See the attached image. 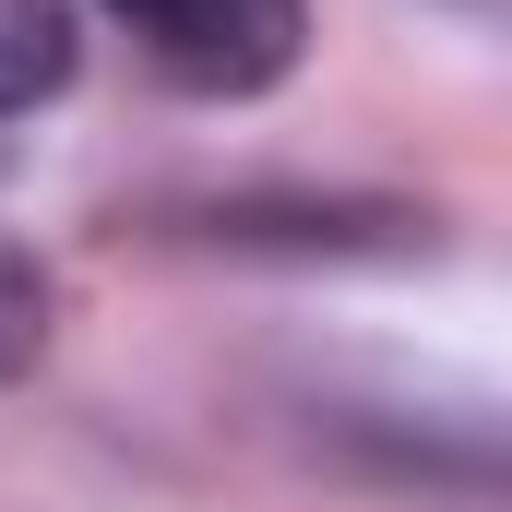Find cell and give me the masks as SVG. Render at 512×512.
<instances>
[{
  "mask_svg": "<svg viewBox=\"0 0 512 512\" xmlns=\"http://www.w3.org/2000/svg\"><path fill=\"white\" fill-rule=\"evenodd\" d=\"M298 36H310V0H167L143 24L155 72L191 84V96H262V84H286Z\"/></svg>",
  "mask_w": 512,
  "mask_h": 512,
  "instance_id": "obj_1",
  "label": "cell"
},
{
  "mask_svg": "<svg viewBox=\"0 0 512 512\" xmlns=\"http://www.w3.org/2000/svg\"><path fill=\"white\" fill-rule=\"evenodd\" d=\"M72 60H84L72 0H0V108L60 96V84H72Z\"/></svg>",
  "mask_w": 512,
  "mask_h": 512,
  "instance_id": "obj_2",
  "label": "cell"
},
{
  "mask_svg": "<svg viewBox=\"0 0 512 512\" xmlns=\"http://www.w3.org/2000/svg\"><path fill=\"white\" fill-rule=\"evenodd\" d=\"M36 358H48V274H36V251L0 239V382H24Z\"/></svg>",
  "mask_w": 512,
  "mask_h": 512,
  "instance_id": "obj_3",
  "label": "cell"
},
{
  "mask_svg": "<svg viewBox=\"0 0 512 512\" xmlns=\"http://www.w3.org/2000/svg\"><path fill=\"white\" fill-rule=\"evenodd\" d=\"M108 12H131V24H155V12H167V0H108Z\"/></svg>",
  "mask_w": 512,
  "mask_h": 512,
  "instance_id": "obj_4",
  "label": "cell"
}]
</instances>
